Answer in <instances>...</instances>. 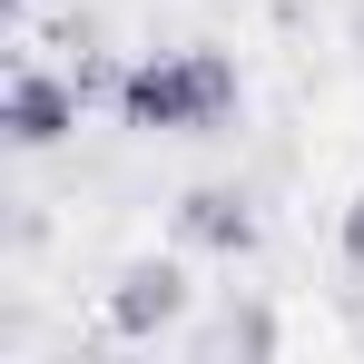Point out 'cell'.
I'll list each match as a JSON object with an SVG mask.
<instances>
[{"label": "cell", "instance_id": "obj_4", "mask_svg": "<svg viewBox=\"0 0 364 364\" xmlns=\"http://www.w3.org/2000/svg\"><path fill=\"white\" fill-rule=\"evenodd\" d=\"M178 246H197V256H256V207H246L237 187H187L178 197Z\"/></svg>", "mask_w": 364, "mask_h": 364}, {"label": "cell", "instance_id": "obj_2", "mask_svg": "<svg viewBox=\"0 0 364 364\" xmlns=\"http://www.w3.org/2000/svg\"><path fill=\"white\" fill-rule=\"evenodd\" d=\"M89 89H99V69H40L20 60L10 69V89H0V138L20 148V158H40V148H60L69 128H79V109H89Z\"/></svg>", "mask_w": 364, "mask_h": 364}, {"label": "cell", "instance_id": "obj_5", "mask_svg": "<svg viewBox=\"0 0 364 364\" xmlns=\"http://www.w3.org/2000/svg\"><path fill=\"white\" fill-rule=\"evenodd\" d=\"M345 266L364 276V187H355V207H345Z\"/></svg>", "mask_w": 364, "mask_h": 364}, {"label": "cell", "instance_id": "obj_1", "mask_svg": "<svg viewBox=\"0 0 364 364\" xmlns=\"http://www.w3.org/2000/svg\"><path fill=\"white\" fill-rule=\"evenodd\" d=\"M109 99H119V128H138V138H207L237 119L246 79L227 50H148L109 79Z\"/></svg>", "mask_w": 364, "mask_h": 364}, {"label": "cell", "instance_id": "obj_3", "mask_svg": "<svg viewBox=\"0 0 364 364\" xmlns=\"http://www.w3.org/2000/svg\"><path fill=\"white\" fill-rule=\"evenodd\" d=\"M187 266L178 256H138V266H119V286H109V335H128V345H148V335H168L187 315Z\"/></svg>", "mask_w": 364, "mask_h": 364}]
</instances>
